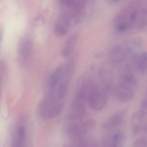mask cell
<instances>
[{"label": "cell", "mask_w": 147, "mask_h": 147, "mask_svg": "<svg viewBox=\"0 0 147 147\" xmlns=\"http://www.w3.org/2000/svg\"><path fill=\"white\" fill-rule=\"evenodd\" d=\"M118 81L116 88L118 99L122 102L130 100L134 96L138 85L134 71L129 66L120 69Z\"/></svg>", "instance_id": "6da1fadb"}, {"label": "cell", "mask_w": 147, "mask_h": 147, "mask_svg": "<svg viewBox=\"0 0 147 147\" xmlns=\"http://www.w3.org/2000/svg\"><path fill=\"white\" fill-rule=\"evenodd\" d=\"M87 1L84 0H63L59 3V15L70 21L73 26L85 19Z\"/></svg>", "instance_id": "7a4b0ae2"}, {"label": "cell", "mask_w": 147, "mask_h": 147, "mask_svg": "<svg viewBox=\"0 0 147 147\" xmlns=\"http://www.w3.org/2000/svg\"><path fill=\"white\" fill-rule=\"evenodd\" d=\"M108 99L107 88L92 81L87 82V100L90 108L99 111L105 106Z\"/></svg>", "instance_id": "3957f363"}, {"label": "cell", "mask_w": 147, "mask_h": 147, "mask_svg": "<svg viewBox=\"0 0 147 147\" xmlns=\"http://www.w3.org/2000/svg\"><path fill=\"white\" fill-rule=\"evenodd\" d=\"M126 135L120 129H115L103 137L102 147H123L125 142Z\"/></svg>", "instance_id": "277c9868"}, {"label": "cell", "mask_w": 147, "mask_h": 147, "mask_svg": "<svg viewBox=\"0 0 147 147\" xmlns=\"http://www.w3.org/2000/svg\"><path fill=\"white\" fill-rule=\"evenodd\" d=\"M53 98H49L45 101L43 103L42 110L41 115L42 117L45 119L54 118L57 116L61 111L63 104L62 102L56 103Z\"/></svg>", "instance_id": "5b68a950"}, {"label": "cell", "mask_w": 147, "mask_h": 147, "mask_svg": "<svg viewBox=\"0 0 147 147\" xmlns=\"http://www.w3.org/2000/svg\"><path fill=\"white\" fill-rule=\"evenodd\" d=\"M126 116L125 110L119 111L110 117L102 124V126L106 130L113 129L121 127L125 123Z\"/></svg>", "instance_id": "8992f818"}, {"label": "cell", "mask_w": 147, "mask_h": 147, "mask_svg": "<svg viewBox=\"0 0 147 147\" xmlns=\"http://www.w3.org/2000/svg\"><path fill=\"white\" fill-rule=\"evenodd\" d=\"M147 117V111L142 109L134 114L131 118V124L132 131L134 135H137L140 132Z\"/></svg>", "instance_id": "52a82bcc"}, {"label": "cell", "mask_w": 147, "mask_h": 147, "mask_svg": "<svg viewBox=\"0 0 147 147\" xmlns=\"http://www.w3.org/2000/svg\"><path fill=\"white\" fill-rule=\"evenodd\" d=\"M32 47L30 38L27 35L23 36L18 44L17 51L18 55L24 59L28 57L31 53Z\"/></svg>", "instance_id": "ba28073f"}, {"label": "cell", "mask_w": 147, "mask_h": 147, "mask_svg": "<svg viewBox=\"0 0 147 147\" xmlns=\"http://www.w3.org/2000/svg\"><path fill=\"white\" fill-rule=\"evenodd\" d=\"M72 26L70 21L59 16L54 27V33L57 36H63L67 33Z\"/></svg>", "instance_id": "9c48e42d"}, {"label": "cell", "mask_w": 147, "mask_h": 147, "mask_svg": "<svg viewBox=\"0 0 147 147\" xmlns=\"http://www.w3.org/2000/svg\"><path fill=\"white\" fill-rule=\"evenodd\" d=\"M78 37V33L75 32L71 34L67 39L61 50V54L63 57H66L71 54L76 44Z\"/></svg>", "instance_id": "30bf717a"}, {"label": "cell", "mask_w": 147, "mask_h": 147, "mask_svg": "<svg viewBox=\"0 0 147 147\" xmlns=\"http://www.w3.org/2000/svg\"><path fill=\"white\" fill-rule=\"evenodd\" d=\"M25 140L24 128L22 126L20 127L17 130L12 147H26Z\"/></svg>", "instance_id": "8fae6325"}, {"label": "cell", "mask_w": 147, "mask_h": 147, "mask_svg": "<svg viewBox=\"0 0 147 147\" xmlns=\"http://www.w3.org/2000/svg\"><path fill=\"white\" fill-rule=\"evenodd\" d=\"M136 67L140 74L144 75L147 73V52L142 54L138 62Z\"/></svg>", "instance_id": "7c38bea8"}, {"label": "cell", "mask_w": 147, "mask_h": 147, "mask_svg": "<svg viewBox=\"0 0 147 147\" xmlns=\"http://www.w3.org/2000/svg\"><path fill=\"white\" fill-rule=\"evenodd\" d=\"M69 84V79H68L62 82L59 84L57 90V96L59 99H62L66 95Z\"/></svg>", "instance_id": "4fadbf2b"}, {"label": "cell", "mask_w": 147, "mask_h": 147, "mask_svg": "<svg viewBox=\"0 0 147 147\" xmlns=\"http://www.w3.org/2000/svg\"><path fill=\"white\" fill-rule=\"evenodd\" d=\"M83 147H99L97 143L90 138L82 137L77 140Z\"/></svg>", "instance_id": "5bb4252c"}, {"label": "cell", "mask_w": 147, "mask_h": 147, "mask_svg": "<svg viewBox=\"0 0 147 147\" xmlns=\"http://www.w3.org/2000/svg\"><path fill=\"white\" fill-rule=\"evenodd\" d=\"M131 147H147V137L142 136L136 139Z\"/></svg>", "instance_id": "9a60e30c"}, {"label": "cell", "mask_w": 147, "mask_h": 147, "mask_svg": "<svg viewBox=\"0 0 147 147\" xmlns=\"http://www.w3.org/2000/svg\"><path fill=\"white\" fill-rule=\"evenodd\" d=\"M141 105L143 107L147 108V90L145 96L141 102Z\"/></svg>", "instance_id": "2e32d148"}, {"label": "cell", "mask_w": 147, "mask_h": 147, "mask_svg": "<svg viewBox=\"0 0 147 147\" xmlns=\"http://www.w3.org/2000/svg\"><path fill=\"white\" fill-rule=\"evenodd\" d=\"M143 127L144 132L147 135V117L144 121Z\"/></svg>", "instance_id": "e0dca14e"}, {"label": "cell", "mask_w": 147, "mask_h": 147, "mask_svg": "<svg viewBox=\"0 0 147 147\" xmlns=\"http://www.w3.org/2000/svg\"><path fill=\"white\" fill-rule=\"evenodd\" d=\"M136 17V13L135 11L133 12L131 14L130 19L132 21H134Z\"/></svg>", "instance_id": "ac0fdd59"}]
</instances>
